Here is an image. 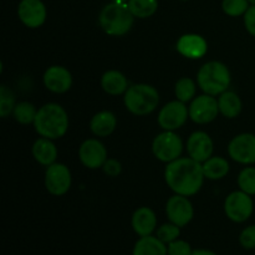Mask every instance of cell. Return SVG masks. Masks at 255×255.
Returning <instances> with one entry per match:
<instances>
[{
    "label": "cell",
    "mask_w": 255,
    "mask_h": 255,
    "mask_svg": "<svg viewBox=\"0 0 255 255\" xmlns=\"http://www.w3.org/2000/svg\"><path fill=\"white\" fill-rule=\"evenodd\" d=\"M164 178L176 194L191 197L201 189L204 177L203 166L193 158H177L169 162L164 171Z\"/></svg>",
    "instance_id": "cell-1"
},
{
    "label": "cell",
    "mask_w": 255,
    "mask_h": 255,
    "mask_svg": "<svg viewBox=\"0 0 255 255\" xmlns=\"http://www.w3.org/2000/svg\"><path fill=\"white\" fill-rule=\"evenodd\" d=\"M34 127L41 137L57 139L67 132L69 117L64 107L60 105L46 104L37 111Z\"/></svg>",
    "instance_id": "cell-2"
},
{
    "label": "cell",
    "mask_w": 255,
    "mask_h": 255,
    "mask_svg": "<svg viewBox=\"0 0 255 255\" xmlns=\"http://www.w3.org/2000/svg\"><path fill=\"white\" fill-rule=\"evenodd\" d=\"M133 14L128 4L110 2L100 12V25L106 34L112 36H122L131 30L133 25Z\"/></svg>",
    "instance_id": "cell-3"
},
{
    "label": "cell",
    "mask_w": 255,
    "mask_h": 255,
    "mask_svg": "<svg viewBox=\"0 0 255 255\" xmlns=\"http://www.w3.org/2000/svg\"><path fill=\"white\" fill-rule=\"evenodd\" d=\"M197 81L202 91L217 96L226 92L231 85V72L223 62L209 61L199 69Z\"/></svg>",
    "instance_id": "cell-4"
},
{
    "label": "cell",
    "mask_w": 255,
    "mask_h": 255,
    "mask_svg": "<svg viewBox=\"0 0 255 255\" xmlns=\"http://www.w3.org/2000/svg\"><path fill=\"white\" fill-rule=\"evenodd\" d=\"M158 104L159 94L151 85H132L125 92V105L127 110L137 116L151 114L156 110Z\"/></svg>",
    "instance_id": "cell-5"
},
{
    "label": "cell",
    "mask_w": 255,
    "mask_h": 255,
    "mask_svg": "<svg viewBox=\"0 0 255 255\" xmlns=\"http://www.w3.org/2000/svg\"><path fill=\"white\" fill-rule=\"evenodd\" d=\"M152 152L159 161L169 163L179 158L183 152V143L178 134L173 131H164L153 139Z\"/></svg>",
    "instance_id": "cell-6"
},
{
    "label": "cell",
    "mask_w": 255,
    "mask_h": 255,
    "mask_svg": "<svg viewBox=\"0 0 255 255\" xmlns=\"http://www.w3.org/2000/svg\"><path fill=\"white\" fill-rule=\"evenodd\" d=\"M254 209L253 199L248 193L237 191L229 194L224 202V211L227 217L236 223H242L249 219Z\"/></svg>",
    "instance_id": "cell-7"
},
{
    "label": "cell",
    "mask_w": 255,
    "mask_h": 255,
    "mask_svg": "<svg viewBox=\"0 0 255 255\" xmlns=\"http://www.w3.org/2000/svg\"><path fill=\"white\" fill-rule=\"evenodd\" d=\"M189 116V110L184 102L172 101L161 109L158 114V124L164 131H174L186 124Z\"/></svg>",
    "instance_id": "cell-8"
},
{
    "label": "cell",
    "mask_w": 255,
    "mask_h": 255,
    "mask_svg": "<svg viewBox=\"0 0 255 255\" xmlns=\"http://www.w3.org/2000/svg\"><path fill=\"white\" fill-rule=\"evenodd\" d=\"M219 114L218 100L212 95H202L196 97L189 106V117L193 122L199 125L209 124Z\"/></svg>",
    "instance_id": "cell-9"
},
{
    "label": "cell",
    "mask_w": 255,
    "mask_h": 255,
    "mask_svg": "<svg viewBox=\"0 0 255 255\" xmlns=\"http://www.w3.org/2000/svg\"><path fill=\"white\" fill-rule=\"evenodd\" d=\"M45 186L54 196H64L71 187V173L70 169L62 163H52L46 169Z\"/></svg>",
    "instance_id": "cell-10"
},
{
    "label": "cell",
    "mask_w": 255,
    "mask_h": 255,
    "mask_svg": "<svg viewBox=\"0 0 255 255\" xmlns=\"http://www.w3.org/2000/svg\"><path fill=\"white\" fill-rule=\"evenodd\" d=\"M228 153L232 159L242 164L255 163V136L242 133L234 137L228 146Z\"/></svg>",
    "instance_id": "cell-11"
},
{
    "label": "cell",
    "mask_w": 255,
    "mask_h": 255,
    "mask_svg": "<svg viewBox=\"0 0 255 255\" xmlns=\"http://www.w3.org/2000/svg\"><path fill=\"white\" fill-rule=\"evenodd\" d=\"M166 213L169 222L178 227H184L193 218V206L186 196L176 194L168 199Z\"/></svg>",
    "instance_id": "cell-12"
},
{
    "label": "cell",
    "mask_w": 255,
    "mask_h": 255,
    "mask_svg": "<svg viewBox=\"0 0 255 255\" xmlns=\"http://www.w3.org/2000/svg\"><path fill=\"white\" fill-rule=\"evenodd\" d=\"M79 158L90 169L100 168L107 161V151L99 139H86L79 149Z\"/></svg>",
    "instance_id": "cell-13"
},
{
    "label": "cell",
    "mask_w": 255,
    "mask_h": 255,
    "mask_svg": "<svg viewBox=\"0 0 255 255\" xmlns=\"http://www.w3.org/2000/svg\"><path fill=\"white\" fill-rule=\"evenodd\" d=\"M19 19L27 27L41 26L46 19V7L41 0H21L17 6Z\"/></svg>",
    "instance_id": "cell-14"
},
{
    "label": "cell",
    "mask_w": 255,
    "mask_h": 255,
    "mask_svg": "<svg viewBox=\"0 0 255 255\" xmlns=\"http://www.w3.org/2000/svg\"><path fill=\"white\" fill-rule=\"evenodd\" d=\"M187 151H188L189 157L194 161L199 163L206 162L207 159L211 158L213 153V141L206 132H193L187 142Z\"/></svg>",
    "instance_id": "cell-15"
},
{
    "label": "cell",
    "mask_w": 255,
    "mask_h": 255,
    "mask_svg": "<svg viewBox=\"0 0 255 255\" xmlns=\"http://www.w3.org/2000/svg\"><path fill=\"white\" fill-rule=\"evenodd\" d=\"M44 84L50 91L55 94H64L71 87L72 76L66 67L51 66L45 71Z\"/></svg>",
    "instance_id": "cell-16"
},
{
    "label": "cell",
    "mask_w": 255,
    "mask_h": 255,
    "mask_svg": "<svg viewBox=\"0 0 255 255\" xmlns=\"http://www.w3.org/2000/svg\"><path fill=\"white\" fill-rule=\"evenodd\" d=\"M177 50L181 55L188 59H199L204 56L208 50L207 41L197 34H187L179 37L177 42Z\"/></svg>",
    "instance_id": "cell-17"
},
{
    "label": "cell",
    "mask_w": 255,
    "mask_h": 255,
    "mask_svg": "<svg viewBox=\"0 0 255 255\" xmlns=\"http://www.w3.org/2000/svg\"><path fill=\"white\" fill-rule=\"evenodd\" d=\"M156 226V214L148 207H141L132 216V227L139 237L151 236Z\"/></svg>",
    "instance_id": "cell-18"
},
{
    "label": "cell",
    "mask_w": 255,
    "mask_h": 255,
    "mask_svg": "<svg viewBox=\"0 0 255 255\" xmlns=\"http://www.w3.org/2000/svg\"><path fill=\"white\" fill-rule=\"evenodd\" d=\"M117 125L116 116L110 111H101L92 117L90 129L99 137H106L115 131Z\"/></svg>",
    "instance_id": "cell-19"
},
{
    "label": "cell",
    "mask_w": 255,
    "mask_h": 255,
    "mask_svg": "<svg viewBox=\"0 0 255 255\" xmlns=\"http://www.w3.org/2000/svg\"><path fill=\"white\" fill-rule=\"evenodd\" d=\"M101 86L107 94L117 96V95H121L127 91L128 82L122 72L117 71V70H110L102 75Z\"/></svg>",
    "instance_id": "cell-20"
},
{
    "label": "cell",
    "mask_w": 255,
    "mask_h": 255,
    "mask_svg": "<svg viewBox=\"0 0 255 255\" xmlns=\"http://www.w3.org/2000/svg\"><path fill=\"white\" fill-rule=\"evenodd\" d=\"M32 156L40 164L51 166L56 161L57 148L52 143L51 139L42 137V138L37 139L32 146Z\"/></svg>",
    "instance_id": "cell-21"
},
{
    "label": "cell",
    "mask_w": 255,
    "mask_h": 255,
    "mask_svg": "<svg viewBox=\"0 0 255 255\" xmlns=\"http://www.w3.org/2000/svg\"><path fill=\"white\" fill-rule=\"evenodd\" d=\"M168 251L162 241L154 237H142L133 248V255H167Z\"/></svg>",
    "instance_id": "cell-22"
},
{
    "label": "cell",
    "mask_w": 255,
    "mask_h": 255,
    "mask_svg": "<svg viewBox=\"0 0 255 255\" xmlns=\"http://www.w3.org/2000/svg\"><path fill=\"white\" fill-rule=\"evenodd\" d=\"M219 112L227 119H234L242 111V101L238 95L233 91H226L221 94L218 100Z\"/></svg>",
    "instance_id": "cell-23"
},
{
    "label": "cell",
    "mask_w": 255,
    "mask_h": 255,
    "mask_svg": "<svg viewBox=\"0 0 255 255\" xmlns=\"http://www.w3.org/2000/svg\"><path fill=\"white\" fill-rule=\"evenodd\" d=\"M204 177L209 179H221L226 177L229 172V163L222 157H211L203 164Z\"/></svg>",
    "instance_id": "cell-24"
},
{
    "label": "cell",
    "mask_w": 255,
    "mask_h": 255,
    "mask_svg": "<svg viewBox=\"0 0 255 255\" xmlns=\"http://www.w3.org/2000/svg\"><path fill=\"white\" fill-rule=\"evenodd\" d=\"M128 7L134 17L146 19L158 9V0H128Z\"/></svg>",
    "instance_id": "cell-25"
},
{
    "label": "cell",
    "mask_w": 255,
    "mask_h": 255,
    "mask_svg": "<svg viewBox=\"0 0 255 255\" xmlns=\"http://www.w3.org/2000/svg\"><path fill=\"white\" fill-rule=\"evenodd\" d=\"M174 92H176V97L179 101L188 102L196 95V85H194L193 80H191L189 77H182L177 81Z\"/></svg>",
    "instance_id": "cell-26"
},
{
    "label": "cell",
    "mask_w": 255,
    "mask_h": 255,
    "mask_svg": "<svg viewBox=\"0 0 255 255\" xmlns=\"http://www.w3.org/2000/svg\"><path fill=\"white\" fill-rule=\"evenodd\" d=\"M37 111L35 106L30 102H20L14 109V117L19 124L29 125L35 121Z\"/></svg>",
    "instance_id": "cell-27"
},
{
    "label": "cell",
    "mask_w": 255,
    "mask_h": 255,
    "mask_svg": "<svg viewBox=\"0 0 255 255\" xmlns=\"http://www.w3.org/2000/svg\"><path fill=\"white\" fill-rule=\"evenodd\" d=\"M238 184L241 191L246 192L249 196L255 194V168L254 167H247L239 173Z\"/></svg>",
    "instance_id": "cell-28"
},
{
    "label": "cell",
    "mask_w": 255,
    "mask_h": 255,
    "mask_svg": "<svg viewBox=\"0 0 255 255\" xmlns=\"http://www.w3.org/2000/svg\"><path fill=\"white\" fill-rule=\"evenodd\" d=\"M222 7L229 16H241L249 9V0H223Z\"/></svg>",
    "instance_id": "cell-29"
},
{
    "label": "cell",
    "mask_w": 255,
    "mask_h": 255,
    "mask_svg": "<svg viewBox=\"0 0 255 255\" xmlns=\"http://www.w3.org/2000/svg\"><path fill=\"white\" fill-rule=\"evenodd\" d=\"M15 106L16 105H15L14 94L2 85L0 87V116L6 117L10 112L14 111Z\"/></svg>",
    "instance_id": "cell-30"
},
{
    "label": "cell",
    "mask_w": 255,
    "mask_h": 255,
    "mask_svg": "<svg viewBox=\"0 0 255 255\" xmlns=\"http://www.w3.org/2000/svg\"><path fill=\"white\" fill-rule=\"evenodd\" d=\"M179 228L181 227L176 226L173 223L163 224L157 231V238L163 242V243H171V242L177 241V238L179 237V233H181Z\"/></svg>",
    "instance_id": "cell-31"
},
{
    "label": "cell",
    "mask_w": 255,
    "mask_h": 255,
    "mask_svg": "<svg viewBox=\"0 0 255 255\" xmlns=\"http://www.w3.org/2000/svg\"><path fill=\"white\" fill-rule=\"evenodd\" d=\"M168 255H192V249L187 242L173 241L168 243Z\"/></svg>",
    "instance_id": "cell-32"
},
{
    "label": "cell",
    "mask_w": 255,
    "mask_h": 255,
    "mask_svg": "<svg viewBox=\"0 0 255 255\" xmlns=\"http://www.w3.org/2000/svg\"><path fill=\"white\" fill-rule=\"evenodd\" d=\"M242 247L246 249H254L255 248V226H251L244 229L239 237Z\"/></svg>",
    "instance_id": "cell-33"
},
{
    "label": "cell",
    "mask_w": 255,
    "mask_h": 255,
    "mask_svg": "<svg viewBox=\"0 0 255 255\" xmlns=\"http://www.w3.org/2000/svg\"><path fill=\"white\" fill-rule=\"evenodd\" d=\"M102 168H104V172L107 174V176L117 177L120 173H121L122 167H121V163H120L117 159L110 158L105 162V164L102 166Z\"/></svg>",
    "instance_id": "cell-34"
},
{
    "label": "cell",
    "mask_w": 255,
    "mask_h": 255,
    "mask_svg": "<svg viewBox=\"0 0 255 255\" xmlns=\"http://www.w3.org/2000/svg\"><path fill=\"white\" fill-rule=\"evenodd\" d=\"M244 24L249 34L255 36V5L249 6V9L244 14Z\"/></svg>",
    "instance_id": "cell-35"
},
{
    "label": "cell",
    "mask_w": 255,
    "mask_h": 255,
    "mask_svg": "<svg viewBox=\"0 0 255 255\" xmlns=\"http://www.w3.org/2000/svg\"><path fill=\"white\" fill-rule=\"evenodd\" d=\"M192 255H217L216 253L211 251H206V249H198V251H194Z\"/></svg>",
    "instance_id": "cell-36"
},
{
    "label": "cell",
    "mask_w": 255,
    "mask_h": 255,
    "mask_svg": "<svg viewBox=\"0 0 255 255\" xmlns=\"http://www.w3.org/2000/svg\"><path fill=\"white\" fill-rule=\"evenodd\" d=\"M115 2H120V4H125V2H128V0H112Z\"/></svg>",
    "instance_id": "cell-37"
},
{
    "label": "cell",
    "mask_w": 255,
    "mask_h": 255,
    "mask_svg": "<svg viewBox=\"0 0 255 255\" xmlns=\"http://www.w3.org/2000/svg\"><path fill=\"white\" fill-rule=\"evenodd\" d=\"M249 2H251V4H253V5H255V0H249Z\"/></svg>",
    "instance_id": "cell-38"
}]
</instances>
